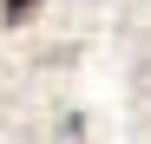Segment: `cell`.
I'll return each mask as SVG.
<instances>
[{
  "label": "cell",
  "mask_w": 151,
  "mask_h": 144,
  "mask_svg": "<svg viewBox=\"0 0 151 144\" xmlns=\"http://www.w3.org/2000/svg\"><path fill=\"white\" fill-rule=\"evenodd\" d=\"M33 7H40V0H0V13H7V20H27Z\"/></svg>",
  "instance_id": "6da1fadb"
}]
</instances>
